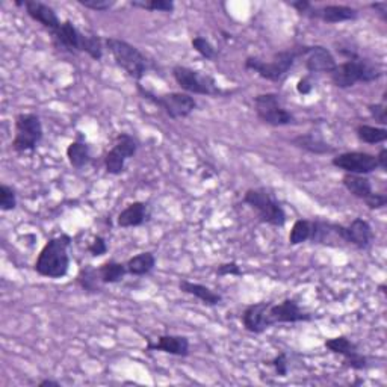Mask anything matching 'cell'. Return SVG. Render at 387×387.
<instances>
[{
    "instance_id": "obj_5",
    "label": "cell",
    "mask_w": 387,
    "mask_h": 387,
    "mask_svg": "<svg viewBox=\"0 0 387 387\" xmlns=\"http://www.w3.org/2000/svg\"><path fill=\"white\" fill-rule=\"evenodd\" d=\"M244 203L256 210L257 218L265 224L283 227L286 224V212L281 203L266 187H251L244 195Z\"/></svg>"
},
{
    "instance_id": "obj_22",
    "label": "cell",
    "mask_w": 387,
    "mask_h": 387,
    "mask_svg": "<svg viewBox=\"0 0 387 387\" xmlns=\"http://www.w3.org/2000/svg\"><path fill=\"white\" fill-rule=\"evenodd\" d=\"M179 289L183 292V294L198 298L203 304H206V306H218V304L222 302V297L221 294H218V292H215L214 289H210L205 285L194 283V281H190V280L179 281Z\"/></svg>"
},
{
    "instance_id": "obj_41",
    "label": "cell",
    "mask_w": 387,
    "mask_h": 387,
    "mask_svg": "<svg viewBox=\"0 0 387 387\" xmlns=\"http://www.w3.org/2000/svg\"><path fill=\"white\" fill-rule=\"evenodd\" d=\"M377 160H378V167L383 171H387V150L381 148L380 153L377 155Z\"/></svg>"
},
{
    "instance_id": "obj_34",
    "label": "cell",
    "mask_w": 387,
    "mask_h": 387,
    "mask_svg": "<svg viewBox=\"0 0 387 387\" xmlns=\"http://www.w3.org/2000/svg\"><path fill=\"white\" fill-rule=\"evenodd\" d=\"M77 4L84 8L97 11V13H104V11H109L115 2H109V0H77Z\"/></svg>"
},
{
    "instance_id": "obj_16",
    "label": "cell",
    "mask_w": 387,
    "mask_h": 387,
    "mask_svg": "<svg viewBox=\"0 0 387 387\" xmlns=\"http://www.w3.org/2000/svg\"><path fill=\"white\" fill-rule=\"evenodd\" d=\"M87 35L88 33L79 31L72 20H65L62 21L61 28L58 29V32L52 35V37L58 45L68 50L70 53H80L84 52Z\"/></svg>"
},
{
    "instance_id": "obj_13",
    "label": "cell",
    "mask_w": 387,
    "mask_h": 387,
    "mask_svg": "<svg viewBox=\"0 0 387 387\" xmlns=\"http://www.w3.org/2000/svg\"><path fill=\"white\" fill-rule=\"evenodd\" d=\"M324 345L328 351H332L333 354L342 356L344 363L351 369L363 371L369 366L368 357L363 353H360V348L357 347V344H354L347 336H336V337L327 339Z\"/></svg>"
},
{
    "instance_id": "obj_42",
    "label": "cell",
    "mask_w": 387,
    "mask_h": 387,
    "mask_svg": "<svg viewBox=\"0 0 387 387\" xmlns=\"http://www.w3.org/2000/svg\"><path fill=\"white\" fill-rule=\"evenodd\" d=\"M371 8L375 9V11H378V14L383 17V20L386 21L387 20V4L386 2H381V4H371Z\"/></svg>"
},
{
    "instance_id": "obj_6",
    "label": "cell",
    "mask_w": 387,
    "mask_h": 387,
    "mask_svg": "<svg viewBox=\"0 0 387 387\" xmlns=\"http://www.w3.org/2000/svg\"><path fill=\"white\" fill-rule=\"evenodd\" d=\"M104 45H107V49L112 55L115 64L121 70H124V73L129 77L135 79L139 84V80L144 77L148 68L147 60L143 52L131 43L114 37L104 40Z\"/></svg>"
},
{
    "instance_id": "obj_1",
    "label": "cell",
    "mask_w": 387,
    "mask_h": 387,
    "mask_svg": "<svg viewBox=\"0 0 387 387\" xmlns=\"http://www.w3.org/2000/svg\"><path fill=\"white\" fill-rule=\"evenodd\" d=\"M313 320V315L300 307L294 298H286L280 302H254L245 307L241 321L247 332L261 334L268 328L277 324H297L309 322Z\"/></svg>"
},
{
    "instance_id": "obj_38",
    "label": "cell",
    "mask_w": 387,
    "mask_h": 387,
    "mask_svg": "<svg viewBox=\"0 0 387 387\" xmlns=\"http://www.w3.org/2000/svg\"><path fill=\"white\" fill-rule=\"evenodd\" d=\"M366 206L371 210H377V209H383L387 206V195L381 194V192H375L371 200L366 203Z\"/></svg>"
},
{
    "instance_id": "obj_23",
    "label": "cell",
    "mask_w": 387,
    "mask_h": 387,
    "mask_svg": "<svg viewBox=\"0 0 387 387\" xmlns=\"http://www.w3.org/2000/svg\"><path fill=\"white\" fill-rule=\"evenodd\" d=\"M342 183L351 195H354L356 198H359V200H363L365 203H368L375 194L372 190V183L366 175L345 173V175L342 178Z\"/></svg>"
},
{
    "instance_id": "obj_3",
    "label": "cell",
    "mask_w": 387,
    "mask_h": 387,
    "mask_svg": "<svg viewBox=\"0 0 387 387\" xmlns=\"http://www.w3.org/2000/svg\"><path fill=\"white\" fill-rule=\"evenodd\" d=\"M349 56V60L337 64L336 68L330 73L333 85L347 89L354 87L356 84H371V82L378 80L383 77L384 72L378 64H374L368 60L357 56L353 52H344Z\"/></svg>"
},
{
    "instance_id": "obj_31",
    "label": "cell",
    "mask_w": 387,
    "mask_h": 387,
    "mask_svg": "<svg viewBox=\"0 0 387 387\" xmlns=\"http://www.w3.org/2000/svg\"><path fill=\"white\" fill-rule=\"evenodd\" d=\"M17 207V194L13 186H8L5 183L0 185V210L9 212Z\"/></svg>"
},
{
    "instance_id": "obj_21",
    "label": "cell",
    "mask_w": 387,
    "mask_h": 387,
    "mask_svg": "<svg viewBox=\"0 0 387 387\" xmlns=\"http://www.w3.org/2000/svg\"><path fill=\"white\" fill-rule=\"evenodd\" d=\"M290 143H292V146L306 150V151H309V153H313V155H333V153H336V148L332 144L325 143V141L315 132L298 135L292 139Z\"/></svg>"
},
{
    "instance_id": "obj_26",
    "label": "cell",
    "mask_w": 387,
    "mask_h": 387,
    "mask_svg": "<svg viewBox=\"0 0 387 387\" xmlns=\"http://www.w3.org/2000/svg\"><path fill=\"white\" fill-rule=\"evenodd\" d=\"M67 159L70 165L76 170L84 168L91 160V148L84 141H73L67 147Z\"/></svg>"
},
{
    "instance_id": "obj_17",
    "label": "cell",
    "mask_w": 387,
    "mask_h": 387,
    "mask_svg": "<svg viewBox=\"0 0 387 387\" xmlns=\"http://www.w3.org/2000/svg\"><path fill=\"white\" fill-rule=\"evenodd\" d=\"M306 68L309 73H328L336 68L337 62L333 53L324 45H310L306 50Z\"/></svg>"
},
{
    "instance_id": "obj_15",
    "label": "cell",
    "mask_w": 387,
    "mask_h": 387,
    "mask_svg": "<svg viewBox=\"0 0 387 387\" xmlns=\"http://www.w3.org/2000/svg\"><path fill=\"white\" fill-rule=\"evenodd\" d=\"M306 17L321 20L324 23H328V25H336V23L357 20L359 11L348 5H325L321 8L312 6L310 13Z\"/></svg>"
},
{
    "instance_id": "obj_29",
    "label": "cell",
    "mask_w": 387,
    "mask_h": 387,
    "mask_svg": "<svg viewBox=\"0 0 387 387\" xmlns=\"http://www.w3.org/2000/svg\"><path fill=\"white\" fill-rule=\"evenodd\" d=\"M313 233V221L310 219H297L289 233V244L300 245L310 241Z\"/></svg>"
},
{
    "instance_id": "obj_39",
    "label": "cell",
    "mask_w": 387,
    "mask_h": 387,
    "mask_svg": "<svg viewBox=\"0 0 387 387\" xmlns=\"http://www.w3.org/2000/svg\"><path fill=\"white\" fill-rule=\"evenodd\" d=\"M290 6H292V8H295L298 14H301V16H307V14L310 13V9H312L313 4L307 2V0H297V2H292Z\"/></svg>"
},
{
    "instance_id": "obj_10",
    "label": "cell",
    "mask_w": 387,
    "mask_h": 387,
    "mask_svg": "<svg viewBox=\"0 0 387 387\" xmlns=\"http://www.w3.org/2000/svg\"><path fill=\"white\" fill-rule=\"evenodd\" d=\"M254 111L259 120L268 126L281 127L295 123V116L281 104L280 96L276 92H265L256 96Z\"/></svg>"
},
{
    "instance_id": "obj_30",
    "label": "cell",
    "mask_w": 387,
    "mask_h": 387,
    "mask_svg": "<svg viewBox=\"0 0 387 387\" xmlns=\"http://www.w3.org/2000/svg\"><path fill=\"white\" fill-rule=\"evenodd\" d=\"M131 5L146 11H158V13H173L174 11L173 0H135Z\"/></svg>"
},
{
    "instance_id": "obj_40",
    "label": "cell",
    "mask_w": 387,
    "mask_h": 387,
    "mask_svg": "<svg viewBox=\"0 0 387 387\" xmlns=\"http://www.w3.org/2000/svg\"><path fill=\"white\" fill-rule=\"evenodd\" d=\"M313 89V84L310 77H302L298 80L297 84V91L301 94V96H307V94H310Z\"/></svg>"
},
{
    "instance_id": "obj_28",
    "label": "cell",
    "mask_w": 387,
    "mask_h": 387,
    "mask_svg": "<svg viewBox=\"0 0 387 387\" xmlns=\"http://www.w3.org/2000/svg\"><path fill=\"white\" fill-rule=\"evenodd\" d=\"M356 135L365 144H381L387 139V129L369 124H359L356 127Z\"/></svg>"
},
{
    "instance_id": "obj_2",
    "label": "cell",
    "mask_w": 387,
    "mask_h": 387,
    "mask_svg": "<svg viewBox=\"0 0 387 387\" xmlns=\"http://www.w3.org/2000/svg\"><path fill=\"white\" fill-rule=\"evenodd\" d=\"M72 236H68L65 233L47 241L37 261H35V273L52 280L65 277L70 269L68 249L72 245Z\"/></svg>"
},
{
    "instance_id": "obj_19",
    "label": "cell",
    "mask_w": 387,
    "mask_h": 387,
    "mask_svg": "<svg viewBox=\"0 0 387 387\" xmlns=\"http://www.w3.org/2000/svg\"><path fill=\"white\" fill-rule=\"evenodd\" d=\"M345 239L348 245H354L359 250H366L374 241V231L369 222L363 218H356L345 226Z\"/></svg>"
},
{
    "instance_id": "obj_18",
    "label": "cell",
    "mask_w": 387,
    "mask_h": 387,
    "mask_svg": "<svg viewBox=\"0 0 387 387\" xmlns=\"http://www.w3.org/2000/svg\"><path fill=\"white\" fill-rule=\"evenodd\" d=\"M147 351H160L175 357L190 356V339L180 334H163L156 342H148Z\"/></svg>"
},
{
    "instance_id": "obj_12",
    "label": "cell",
    "mask_w": 387,
    "mask_h": 387,
    "mask_svg": "<svg viewBox=\"0 0 387 387\" xmlns=\"http://www.w3.org/2000/svg\"><path fill=\"white\" fill-rule=\"evenodd\" d=\"M332 163L345 171L347 174H357V175H368L378 170L377 156L365 153V151H348V153H339L332 159Z\"/></svg>"
},
{
    "instance_id": "obj_36",
    "label": "cell",
    "mask_w": 387,
    "mask_h": 387,
    "mask_svg": "<svg viewBox=\"0 0 387 387\" xmlns=\"http://www.w3.org/2000/svg\"><path fill=\"white\" fill-rule=\"evenodd\" d=\"M269 365H271L276 369V374L280 375V377H286L288 372H289L288 354L286 353H280L278 356H276L271 361H269Z\"/></svg>"
},
{
    "instance_id": "obj_33",
    "label": "cell",
    "mask_w": 387,
    "mask_h": 387,
    "mask_svg": "<svg viewBox=\"0 0 387 387\" xmlns=\"http://www.w3.org/2000/svg\"><path fill=\"white\" fill-rule=\"evenodd\" d=\"M368 111H369V114H371L372 119L381 124V127H384V126L387 124V109H386L384 97H383V102H381V103H372V104H368Z\"/></svg>"
},
{
    "instance_id": "obj_8",
    "label": "cell",
    "mask_w": 387,
    "mask_h": 387,
    "mask_svg": "<svg viewBox=\"0 0 387 387\" xmlns=\"http://www.w3.org/2000/svg\"><path fill=\"white\" fill-rule=\"evenodd\" d=\"M173 77L178 82V85L187 94H198V96H210V97H222L231 94L218 87L217 80L206 73L197 72L190 67L175 65L173 68Z\"/></svg>"
},
{
    "instance_id": "obj_20",
    "label": "cell",
    "mask_w": 387,
    "mask_h": 387,
    "mask_svg": "<svg viewBox=\"0 0 387 387\" xmlns=\"http://www.w3.org/2000/svg\"><path fill=\"white\" fill-rule=\"evenodd\" d=\"M150 207L144 202H133L124 207L119 218H116V224L121 229H129V227H139L146 224V222L150 219Z\"/></svg>"
},
{
    "instance_id": "obj_25",
    "label": "cell",
    "mask_w": 387,
    "mask_h": 387,
    "mask_svg": "<svg viewBox=\"0 0 387 387\" xmlns=\"http://www.w3.org/2000/svg\"><path fill=\"white\" fill-rule=\"evenodd\" d=\"M155 266H156V256L151 251L139 253L126 262L127 274L136 276V277L150 274L155 269Z\"/></svg>"
},
{
    "instance_id": "obj_43",
    "label": "cell",
    "mask_w": 387,
    "mask_h": 387,
    "mask_svg": "<svg viewBox=\"0 0 387 387\" xmlns=\"http://www.w3.org/2000/svg\"><path fill=\"white\" fill-rule=\"evenodd\" d=\"M40 387H45V386H55V387H61V383L53 381V380H43L40 384Z\"/></svg>"
},
{
    "instance_id": "obj_11",
    "label": "cell",
    "mask_w": 387,
    "mask_h": 387,
    "mask_svg": "<svg viewBox=\"0 0 387 387\" xmlns=\"http://www.w3.org/2000/svg\"><path fill=\"white\" fill-rule=\"evenodd\" d=\"M139 148V141L131 133H119L115 138L114 147L104 156V168L112 175H120L124 168L127 159L136 155Z\"/></svg>"
},
{
    "instance_id": "obj_27",
    "label": "cell",
    "mask_w": 387,
    "mask_h": 387,
    "mask_svg": "<svg viewBox=\"0 0 387 387\" xmlns=\"http://www.w3.org/2000/svg\"><path fill=\"white\" fill-rule=\"evenodd\" d=\"M99 273L102 277L103 285H114L120 283L127 274L126 263L115 262V261H107L99 266Z\"/></svg>"
},
{
    "instance_id": "obj_4",
    "label": "cell",
    "mask_w": 387,
    "mask_h": 387,
    "mask_svg": "<svg viewBox=\"0 0 387 387\" xmlns=\"http://www.w3.org/2000/svg\"><path fill=\"white\" fill-rule=\"evenodd\" d=\"M306 50H307V45L298 47V49L278 52L269 61H263L261 60V58L250 56L245 60V68L251 70V72L257 73L266 80L278 82L290 72V68L294 67L298 56L306 55Z\"/></svg>"
},
{
    "instance_id": "obj_32",
    "label": "cell",
    "mask_w": 387,
    "mask_h": 387,
    "mask_svg": "<svg viewBox=\"0 0 387 387\" xmlns=\"http://www.w3.org/2000/svg\"><path fill=\"white\" fill-rule=\"evenodd\" d=\"M192 47H194V50L198 53V55H202L203 58H206V60L209 61H214L215 58H217V50H215V47L210 44L209 40L203 38V37H195L192 38L191 41Z\"/></svg>"
},
{
    "instance_id": "obj_24",
    "label": "cell",
    "mask_w": 387,
    "mask_h": 387,
    "mask_svg": "<svg viewBox=\"0 0 387 387\" xmlns=\"http://www.w3.org/2000/svg\"><path fill=\"white\" fill-rule=\"evenodd\" d=\"M76 281L87 294H100L104 286L99 273V268L92 265L82 266L77 273Z\"/></svg>"
},
{
    "instance_id": "obj_35",
    "label": "cell",
    "mask_w": 387,
    "mask_h": 387,
    "mask_svg": "<svg viewBox=\"0 0 387 387\" xmlns=\"http://www.w3.org/2000/svg\"><path fill=\"white\" fill-rule=\"evenodd\" d=\"M215 274L218 277H227V276L241 277L244 274V271H242L241 266L236 262H227V263L218 265V268L215 269Z\"/></svg>"
},
{
    "instance_id": "obj_14",
    "label": "cell",
    "mask_w": 387,
    "mask_h": 387,
    "mask_svg": "<svg viewBox=\"0 0 387 387\" xmlns=\"http://www.w3.org/2000/svg\"><path fill=\"white\" fill-rule=\"evenodd\" d=\"M16 5L25 8L28 16L33 21L40 23L52 35H55L62 25V21L56 16L55 9L43 2H38V0H23V2H16Z\"/></svg>"
},
{
    "instance_id": "obj_37",
    "label": "cell",
    "mask_w": 387,
    "mask_h": 387,
    "mask_svg": "<svg viewBox=\"0 0 387 387\" xmlns=\"http://www.w3.org/2000/svg\"><path fill=\"white\" fill-rule=\"evenodd\" d=\"M88 251L92 257H100L103 254H107L108 253L107 239L102 238V236H96L94 238V241L88 245Z\"/></svg>"
},
{
    "instance_id": "obj_7",
    "label": "cell",
    "mask_w": 387,
    "mask_h": 387,
    "mask_svg": "<svg viewBox=\"0 0 387 387\" xmlns=\"http://www.w3.org/2000/svg\"><path fill=\"white\" fill-rule=\"evenodd\" d=\"M136 88H138V92H139L141 97L146 99L150 103L156 104L158 108H160L173 120L186 119V116H190L197 108L195 99L187 92L155 94V92L146 89L141 84H138Z\"/></svg>"
},
{
    "instance_id": "obj_9",
    "label": "cell",
    "mask_w": 387,
    "mask_h": 387,
    "mask_svg": "<svg viewBox=\"0 0 387 387\" xmlns=\"http://www.w3.org/2000/svg\"><path fill=\"white\" fill-rule=\"evenodd\" d=\"M43 136V123L37 114H18L14 120V139L11 147L16 153H28L40 146Z\"/></svg>"
}]
</instances>
